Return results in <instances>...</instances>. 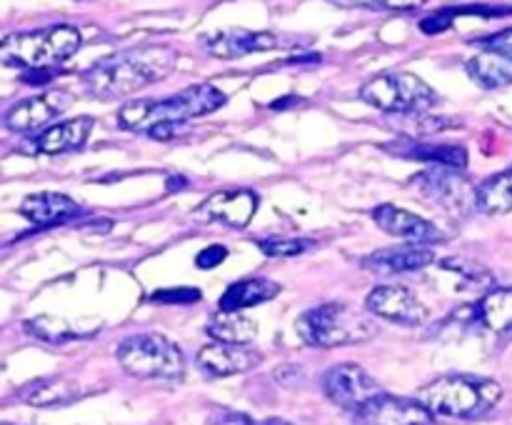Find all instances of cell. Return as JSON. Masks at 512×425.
I'll return each instance as SVG.
<instances>
[{"label":"cell","mask_w":512,"mask_h":425,"mask_svg":"<svg viewBox=\"0 0 512 425\" xmlns=\"http://www.w3.org/2000/svg\"><path fill=\"white\" fill-rule=\"evenodd\" d=\"M225 93L210 83L190 85L163 100H133L118 113L120 125L133 133H143L153 140H175L188 130L195 118L215 113L225 105Z\"/></svg>","instance_id":"obj_1"},{"label":"cell","mask_w":512,"mask_h":425,"mask_svg":"<svg viewBox=\"0 0 512 425\" xmlns=\"http://www.w3.org/2000/svg\"><path fill=\"white\" fill-rule=\"evenodd\" d=\"M175 63H178V53L173 48L148 45V48L125 50V53L98 60L80 75V83L93 98L118 100L168 78Z\"/></svg>","instance_id":"obj_2"},{"label":"cell","mask_w":512,"mask_h":425,"mask_svg":"<svg viewBox=\"0 0 512 425\" xmlns=\"http://www.w3.org/2000/svg\"><path fill=\"white\" fill-rule=\"evenodd\" d=\"M418 400L435 418L478 420L503 400V385L485 375L448 373L423 385Z\"/></svg>","instance_id":"obj_3"},{"label":"cell","mask_w":512,"mask_h":425,"mask_svg":"<svg viewBox=\"0 0 512 425\" xmlns=\"http://www.w3.org/2000/svg\"><path fill=\"white\" fill-rule=\"evenodd\" d=\"M83 45V35L73 25H48L40 30L5 35L0 58L5 65L23 70H53L73 58Z\"/></svg>","instance_id":"obj_4"},{"label":"cell","mask_w":512,"mask_h":425,"mask_svg":"<svg viewBox=\"0 0 512 425\" xmlns=\"http://www.w3.org/2000/svg\"><path fill=\"white\" fill-rule=\"evenodd\" d=\"M303 343L313 348H343L365 343L375 335V323L345 303H325L305 310L295 323Z\"/></svg>","instance_id":"obj_5"},{"label":"cell","mask_w":512,"mask_h":425,"mask_svg":"<svg viewBox=\"0 0 512 425\" xmlns=\"http://www.w3.org/2000/svg\"><path fill=\"white\" fill-rule=\"evenodd\" d=\"M118 363L140 380H180L185 375V355L180 345L160 333H135L118 343Z\"/></svg>","instance_id":"obj_6"},{"label":"cell","mask_w":512,"mask_h":425,"mask_svg":"<svg viewBox=\"0 0 512 425\" xmlns=\"http://www.w3.org/2000/svg\"><path fill=\"white\" fill-rule=\"evenodd\" d=\"M360 98L370 103L373 108L383 113H400V115H420L438 103L435 90L408 70H393L370 78L360 88Z\"/></svg>","instance_id":"obj_7"},{"label":"cell","mask_w":512,"mask_h":425,"mask_svg":"<svg viewBox=\"0 0 512 425\" xmlns=\"http://www.w3.org/2000/svg\"><path fill=\"white\" fill-rule=\"evenodd\" d=\"M320 385H323L325 398L333 405H338V408L348 410V413H355L368 400L383 393L378 380L355 363L330 365L323 373V378H320Z\"/></svg>","instance_id":"obj_8"},{"label":"cell","mask_w":512,"mask_h":425,"mask_svg":"<svg viewBox=\"0 0 512 425\" xmlns=\"http://www.w3.org/2000/svg\"><path fill=\"white\" fill-rule=\"evenodd\" d=\"M480 53L468 58L465 70L483 88H503L512 83V28L478 40Z\"/></svg>","instance_id":"obj_9"},{"label":"cell","mask_w":512,"mask_h":425,"mask_svg":"<svg viewBox=\"0 0 512 425\" xmlns=\"http://www.w3.org/2000/svg\"><path fill=\"white\" fill-rule=\"evenodd\" d=\"M73 100V93L63 88L30 95V98L20 100L5 110L3 125L13 133H35V130H43L45 125L53 123L63 110H68Z\"/></svg>","instance_id":"obj_10"},{"label":"cell","mask_w":512,"mask_h":425,"mask_svg":"<svg viewBox=\"0 0 512 425\" xmlns=\"http://www.w3.org/2000/svg\"><path fill=\"white\" fill-rule=\"evenodd\" d=\"M353 425H435V415L415 398L380 393L353 413Z\"/></svg>","instance_id":"obj_11"},{"label":"cell","mask_w":512,"mask_h":425,"mask_svg":"<svg viewBox=\"0 0 512 425\" xmlns=\"http://www.w3.org/2000/svg\"><path fill=\"white\" fill-rule=\"evenodd\" d=\"M365 308L378 318L395 325H405V328H415V325L428 320L425 303L405 285H378L365 298Z\"/></svg>","instance_id":"obj_12"},{"label":"cell","mask_w":512,"mask_h":425,"mask_svg":"<svg viewBox=\"0 0 512 425\" xmlns=\"http://www.w3.org/2000/svg\"><path fill=\"white\" fill-rule=\"evenodd\" d=\"M258 203V195L248 188L218 190L195 208V218L200 223H223L230 228H245L253 220Z\"/></svg>","instance_id":"obj_13"},{"label":"cell","mask_w":512,"mask_h":425,"mask_svg":"<svg viewBox=\"0 0 512 425\" xmlns=\"http://www.w3.org/2000/svg\"><path fill=\"white\" fill-rule=\"evenodd\" d=\"M195 360H198V368L210 378H230V375H240L258 368L263 363V353L250 348V345L213 340V343L203 345L198 350Z\"/></svg>","instance_id":"obj_14"},{"label":"cell","mask_w":512,"mask_h":425,"mask_svg":"<svg viewBox=\"0 0 512 425\" xmlns=\"http://www.w3.org/2000/svg\"><path fill=\"white\" fill-rule=\"evenodd\" d=\"M458 313L465 323L475 325L485 333H493L495 338H512V285L488 290L485 295H480L478 303L458 310Z\"/></svg>","instance_id":"obj_15"},{"label":"cell","mask_w":512,"mask_h":425,"mask_svg":"<svg viewBox=\"0 0 512 425\" xmlns=\"http://www.w3.org/2000/svg\"><path fill=\"white\" fill-rule=\"evenodd\" d=\"M373 220L378 223L380 230H385L388 235L400 240H408V243H438L443 240V233H440L438 225H433L430 220L420 218V215L410 213V210L398 208L393 203L378 205L373 210Z\"/></svg>","instance_id":"obj_16"},{"label":"cell","mask_w":512,"mask_h":425,"mask_svg":"<svg viewBox=\"0 0 512 425\" xmlns=\"http://www.w3.org/2000/svg\"><path fill=\"white\" fill-rule=\"evenodd\" d=\"M203 48L208 50L213 58H223V60H233V58H243V55L250 53H260V50H270L278 48L280 38L275 33H255V30H218V33L205 35Z\"/></svg>","instance_id":"obj_17"},{"label":"cell","mask_w":512,"mask_h":425,"mask_svg":"<svg viewBox=\"0 0 512 425\" xmlns=\"http://www.w3.org/2000/svg\"><path fill=\"white\" fill-rule=\"evenodd\" d=\"M85 210L78 200H73L65 193H33L20 203V215L25 220H30L33 225L40 228H50V225L70 223V220L80 218Z\"/></svg>","instance_id":"obj_18"},{"label":"cell","mask_w":512,"mask_h":425,"mask_svg":"<svg viewBox=\"0 0 512 425\" xmlns=\"http://www.w3.org/2000/svg\"><path fill=\"white\" fill-rule=\"evenodd\" d=\"M433 263H435L433 250L418 243L403 245V248L375 250V253H370L368 258L360 260V265L375 275L415 273V270H423Z\"/></svg>","instance_id":"obj_19"},{"label":"cell","mask_w":512,"mask_h":425,"mask_svg":"<svg viewBox=\"0 0 512 425\" xmlns=\"http://www.w3.org/2000/svg\"><path fill=\"white\" fill-rule=\"evenodd\" d=\"M95 120L90 115H80V118L63 120V123L53 125V128L43 130L35 138V150L43 155H63L80 150L88 143L90 133H93Z\"/></svg>","instance_id":"obj_20"},{"label":"cell","mask_w":512,"mask_h":425,"mask_svg":"<svg viewBox=\"0 0 512 425\" xmlns=\"http://www.w3.org/2000/svg\"><path fill=\"white\" fill-rule=\"evenodd\" d=\"M280 293V285L268 278H245L238 283L228 285L218 300V310H230V313H243V310L255 308L260 303H268Z\"/></svg>","instance_id":"obj_21"},{"label":"cell","mask_w":512,"mask_h":425,"mask_svg":"<svg viewBox=\"0 0 512 425\" xmlns=\"http://www.w3.org/2000/svg\"><path fill=\"white\" fill-rule=\"evenodd\" d=\"M80 388L70 378H40L28 383L25 388L18 390V398L23 403L35 405V408H55V405H68L73 400L80 398Z\"/></svg>","instance_id":"obj_22"},{"label":"cell","mask_w":512,"mask_h":425,"mask_svg":"<svg viewBox=\"0 0 512 425\" xmlns=\"http://www.w3.org/2000/svg\"><path fill=\"white\" fill-rule=\"evenodd\" d=\"M388 150H395V155H403L410 160H428L438 163L443 168L465 170L468 168V150L463 145H430V143H395L388 145Z\"/></svg>","instance_id":"obj_23"},{"label":"cell","mask_w":512,"mask_h":425,"mask_svg":"<svg viewBox=\"0 0 512 425\" xmlns=\"http://www.w3.org/2000/svg\"><path fill=\"white\" fill-rule=\"evenodd\" d=\"M205 333L213 340L220 343H238L248 345L253 343L255 335H258V325L253 318L243 313H230V310H218V313L210 315L208 325H205Z\"/></svg>","instance_id":"obj_24"},{"label":"cell","mask_w":512,"mask_h":425,"mask_svg":"<svg viewBox=\"0 0 512 425\" xmlns=\"http://www.w3.org/2000/svg\"><path fill=\"white\" fill-rule=\"evenodd\" d=\"M475 205L485 215H505L512 210V165L503 173L490 175L475 190Z\"/></svg>","instance_id":"obj_25"},{"label":"cell","mask_w":512,"mask_h":425,"mask_svg":"<svg viewBox=\"0 0 512 425\" xmlns=\"http://www.w3.org/2000/svg\"><path fill=\"white\" fill-rule=\"evenodd\" d=\"M255 245L265 255H270V258H295V255H303L308 250H313L318 243L308 238H278V235H273V238L258 240Z\"/></svg>","instance_id":"obj_26"},{"label":"cell","mask_w":512,"mask_h":425,"mask_svg":"<svg viewBox=\"0 0 512 425\" xmlns=\"http://www.w3.org/2000/svg\"><path fill=\"white\" fill-rule=\"evenodd\" d=\"M345 10H390V13H408V10H420L428 0H328Z\"/></svg>","instance_id":"obj_27"},{"label":"cell","mask_w":512,"mask_h":425,"mask_svg":"<svg viewBox=\"0 0 512 425\" xmlns=\"http://www.w3.org/2000/svg\"><path fill=\"white\" fill-rule=\"evenodd\" d=\"M28 330L35 338L50 340V343H65V340H75L78 333L70 330L63 320L53 318V315H43V318H35L28 323Z\"/></svg>","instance_id":"obj_28"},{"label":"cell","mask_w":512,"mask_h":425,"mask_svg":"<svg viewBox=\"0 0 512 425\" xmlns=\"http://www.w3.org/2000/svg\"><path fill=\"white\" fill-rule=\"evenodd\" d=\"M458 15H460V8H445V10H438V13H430L428 18L420 20V30H423L425 35L445 33Z\"/></svg>","instance_id":"obj_29"},{"label":"cell","mask_w":512,"mask_h":425,"mask_svg":"<svg viewBox=\"0 0 512 425\" xmlns=\"http://www.w3.org/2000/svg\"><path fill=\"white\" fill-rule=\"evenodd\" d=\"M203 298L198 288H170V290H158L153 295V300L158 303H195V300Z\"/></svg>","instance_id":"obj_30"},{"label":"cell","mask_w":512,"mask_h":425,"mask_svg":"<svg viewBox=\"0 0 512 425\" xmlns=\"http://www.w3.org/2000/svg\"><path fill=\"white\" fill-rule=\"evenodd\" d=\"M225 258H228V248H225V245H210V248L200 250L195 263H198V268L210 270V268H218Z\"/></svg>","instance_id":"obj_31"},{"label":"cell","mask_w":512,"mask_h":425,"mask_svg":"<svg viewBox=\"0 0 512 425\" xmlns=\"http://www.w3.org/2000/svg\"><path fill=\"white\" fill-rule=\"evenodd\" d=\"M250 425H258V423H253V420H250ZM260 425H288V423H283V420H265V423H260Z\"/></svg>","instance_id":"obj_32"},{"label":"cell","mask_w":512,"mask_h":425,"mask_svg":"<svg viewBox=\"0 0 512 425\" xmlns=\"http://www.w3.org/2000/svg\"><path fill=\"white\" fill-rule=\"evenodd\" d=\"M3 425H13V423H3Z\"/></svg>","instance_id":"obj_33"}]
</instances>
